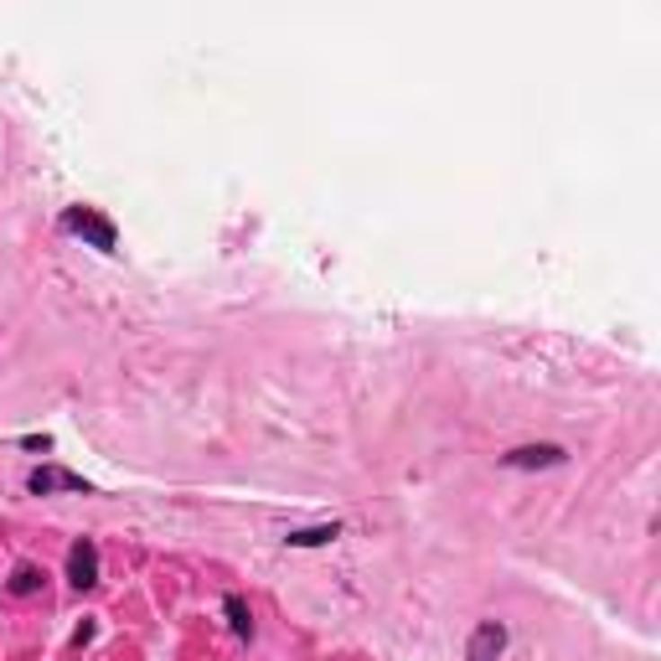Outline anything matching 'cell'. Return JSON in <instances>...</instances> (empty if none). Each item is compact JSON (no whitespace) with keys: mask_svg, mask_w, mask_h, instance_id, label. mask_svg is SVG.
<instances>
[{"mask_svg":"<svg viewBox=\"0 0 661 661\" xmlns=\"http://www.w3.org/2000/svg\"><path fill=\"white\" fill-rule=\"evenodd\" d=\"M62 233H73V238H83V243H93L99 253H114V248H119V227L109 223L99 207H67V212H62Z\"/></svg>","mask_w":661,"mask_h":661,"instance_id":"6da1fadb","label":"cell"},{"mask_svg":"<svg viewBox=\"0 0 661 661\" xmlns=\"http://www.w3.org/2000/svg\"><path fill=\"white\" fill-rule=\"evenodd\" d=\"M67 584L73 589H93L99 584V542L93 537H78L67 548Z\"/></svg>","mask_w":661,"mask_h":661,"instance_id":"7a4b0ae2","label":"cell"},{"mask_svg":"<svg viewBox=\"0 0 661 661\" xmlns=\"http://www.w3.org/2000/svg\"><path fill=\"white\" fill-rule=\"evenodd\" d=\"M26 486H31V496H52V491H78V496H93V486H88L83 475L62 471V465H37V471L26 475Z\"/></svg>","mask_w":661,"mask_h":661,"instance_id":"3957f363","label":"cell"},{"mask_svg":"<svg viewBox=\"0 0 661 661\" xmlns=\"http://www.w3.org/2000/svg\"><path fill=\"white\" fill-rule=\"evenodd\" d=\"M563 460H568L563 445H522V450L501 454L507 471H548V465H563Z\"/></svg>","mask_w":661,"mask_h":661,"instance_id":"277c9868","label":"cell"},{"mask_svg":"<svg viewBox=\"0 0 661 661\" xmlns=\"http://www.w3.org/2000/svg\"><path fill=\"white\" fill-rule=\"evenodd\" d=\"M507 651V625L501 620H480L471 636V651H465V661H496Z\"/></svg>","mask_w":661,"mask_h":661,"instance_id":"5b68a950","label":"cell"},{"mask_svg":"<svg viewBox=\"0 0 661 661\" xmlns=\"http://www.w3.org/2000/svg\"><path fill=\"white\" fill-rule=\"evenodd\" d=\"M223 610H227V625H233V636H238V640H253V610H248V599H243V595H227Z\"/></svg>","mask_w":661,"mask_h":661,"instance_id":"8992f818","label":"cell"},{"mask_svg":"<svg viewBox=\"0 0 661 661\" xmlns=\"http://www.w3.org/2000/svg\"><path fill=\"white\" fill-rule=\"evenodd\" d=\"M336 537H341V522H326V527H300V533H289L285 542L289 548H326Z\"/></svg>","mask_w":661,"mask_h":661,"instance_id":"52a82bcc","label":"cell"},{"mask_svg":"<svg viewBox=\"0 0 661 661\" xmlns=\"http://www.w3.org/2000/svg\"><path fill=\"white\" fill-rule=\"evenodd\" d=\"M41 584H47V574H41V568H31V563H21L16 574H11V584H5V589H11L16 599H26V595H37Z\"/></svg>","mask_w":661,"mask_h":661,"instance_id":"ba28073f","label":"cell"},{"mask_svg":"<svg viewBox=\"0 0 661 661\" xmlns=\"http://www.w3.org/2000/svg\"><path fill=\"white\" fill-rule=\"evenodd\" d=\"M88 640H93V620H83L78 630H73V646H88Z\"/></svg>","mask_w":661,"mask_h":661,"instance_id":"9c48e42d","label":"cell"}]
</instances>
